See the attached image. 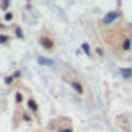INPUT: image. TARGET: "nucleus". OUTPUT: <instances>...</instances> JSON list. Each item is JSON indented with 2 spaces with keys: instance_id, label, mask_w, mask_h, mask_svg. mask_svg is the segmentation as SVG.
Here are the masks:
<instances>
[{
  "instance_id": "9",
  "label": "nucleus",
  "mask_w": 132,
  "mask_h": 132,
  "mask_svg": "<svg viewBox=\"0 0 132 132\" xmlns=\"http://www.w3.org/2000/svg\"><path fill=\"white\" fill-rule=\"evenodd\" d=\"M13 17H14V14H13L11 11H8V13L5 14V19H6V20H13Z\"/></svg>"
},
{
  "instance_id": "3",
  "label": "nucleus",
  "mask_w": 132,
  "mask_h": 132,
  "mask_svg": "<svg viewBox=\"0 0 132 132\" xmlns=\"http://www.w3.org/2000/svg\"><path fill=\"white\" fill-rule=\"evenodd\" d=\"M27 106H28V109H30L33 113H37V112H39V106H37V103H36L33 98H30V100L27 101Z\"/></svg>"
},
{
  "instance_id": "1",
  "label": "nucleus",
  "mask_w": 132,
  "mask_h": 132,
  "mask_svg": "<svg viewBox=\"0 0 132 132\" xmlns=\"http://www.w3.org/2000/svg\"><path fill=\"white\" fill-rule=\"evenodd\" d=\"M39 44L45 51H53L54 50V40H53V37L50 34H42L39 37Z\"/></svg>"
},
{
  "instance_id": "7",
  "label": "nucleus",
  "mask_w": 132,
  "mask_h": 132,
  "mask_svg": "<svg viewBox=\"0 0 132 132\" xmlns=\"http://www.w3.org/2000/svg\"><path fill=\"white\" fill-rule=\"evenodd\" d=\"M121 73H123V76H126V78H129V76L132 75V70H130V69H126V70L123 69V70H121Z\"/></svg>"
},
{
  "instance_id": "12",
  "label": "nucleus",
  "mask_w": 132,
  "mask_h": 132,
  "mask_svg": "<svg viewBox=\"0 0 132 132\" xmlns=\"http://www.w3.org/2000/svg\"><path fill=\"white\" fill-rule=\"evenodd\" d=\"M23 120L30 123V121H31V117H30V115H27V113H23Z\"/></svg>"
},
{
  "instance_id": "8",
  "label": "nucleus",
  "mask_w": 132,
  "mask_h": 132,
  "mask_svg": "<svg viewBox=\"0 0 132 132\" xmlns=\"http://www.w3.org/2000/svg\"><path fill=\"white\" fill-rule=\"evenodd\" d=\"M10 40V36H6V34H0V44H5V42H8Z\"/></svg>"
},
{
  "instance_id": "11",
  "label": "nucleus",
  "mask_w": 132,
  "mask_h": 132,
  "mask_svg": "<svg viewBox=\"0 0 132 132\" xmlns=\"http://www.w3.org/2000/svg\"><path fill=\"white\" fill-rule=\"evenodd\" d=\"M16 33H17V36H19V39H23V34H22V31H20V28H16Z\"/></svg>"
},
{
  "instance_id": "4",
  "label": "nucleus",
  "mask_w": 132,
  "mask_h": 132,
  "mask_svg": "<svg viewBox=\"0 0 132 132\" xmlns=\"http://www.w3.org/2000/svg\"><path fill=\"white\" fill-rule=\"evenodd\" d=\"M123 50H124V51H129V50H130V37H126V39L123 40Z\"/></svg>"
},
{
  "instance_id": "10",
  "label": "nucleus",
  "mask_w": 132,
  "mask_h": 132,
  "mask_svg": "<svg viewBox=\"0 0 132 132\" xmlns=\"http://www.w3.org/2000/svg\"><path fill=\"white\" fill-rule=\"evenodd\" d=\"M13 81H14V78H13V76H6V78H5V82H6V84H11Z\"/></svg>"
},
{
  "instance_id": "6",
  "label": "nucleus",
  "mask_w": 132,
  "mask_h": 132,
  "mask_svg": "<svg viewBox=\"0 0 132 132\" xmlns=\"http://www.w3.org/2000/svg\"><path fill=\"white\" fill-rule=\"evenodd\" d=\"M22 101H23V95H22L20 92H17V93H16V103H17V104H20Z\"/></svg>"
},
{
  "instance_id": "5",
  "label": "nucleus",
  "mask_w": 132,
  "mask_h": 132,
  "mask_svg": "<svg viewBox=\"0 0 132 132\" xmlns=\"http://www.w3.org/2000/svg\"><path fill=\"white\" fill-rule=\"evenodd\" d=\"M82 50H84V53L86 54H92V51H90V47H89V44H82Z\"/></svg>"
},
{
  "instance_id": "2",
  "label": "nucleus",
  "mask_w": 132,
  "mask_h": 132,
  "mask_svg": "<svg viewBox=\"0 0 132 132\" xmlns=\"http://www.w3.org/2000/svg\"><path fill=\"white\" fill-rule=\"evenodd\" d=\"M70 86H72V89L75 90V92H78L79 95H84V86L81 84V82H78V81H70Z\"/></svg>"
}]
</instances>
